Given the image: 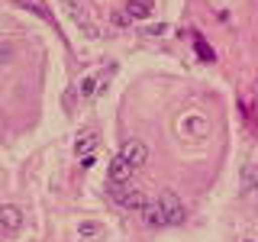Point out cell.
Listing matches in <instances>:
<instances>
[{"mask_svg":"<svg viewBox=\"0 0 258 242\" xmlns=\"http://www.w3.org/2000/svg\"><path fill=\"white\" fill-rule=\"evenodd\" d=\"M158 207H161V213H165L168 226L184 223V204H181V197H177L174 191H161L158 194Z\"/></svg>","mask_w":258,"mask_h":242,"instance_id":"2","label":"cell"},{"mask_svg":"<svg viewBox=\"0 0 258 242\" xmlns=\"http://www.w3.org/2000/svg\"><path fill=\"white\" fill-rule=\"evenodd\" d=\"M119 155H123L133 168H139V165L149 161V149H145V142H139V139H129L123 149H119Z\"/></svg>","mask_w":258,"mask_h":242,"instance_id":"5","label":"cell"},{"mask_svg":"<svg viewBox=\"0 0 258 242\" xmlns=\"http://www.w3.org/2000/svg\"><path fill=\"white\" fill-rule=\"evenodd\" d=\"M110 197L116 200L119 207H129V210H145L149 207V200H145V194L142 191H136V188H126V184H116V181H110Z\"/></svg>","mask_w":258,"mask_h":242,"instance_id":"1","label":"cell"},{"mask_svg":"<svg viewBox=\"0 0 258 242\" xmlns=\"http://www.w3.org/2000/svg\"><path fill=\"white\" fill-rule=\"evenodd\" d=\"M197 52H200V58H204V62H213V48H210V45H204L200 39H197Z\"/></svg>","mask_w":258,"mask_h":242,"instance_id":"12","label":"cell"},{"mask_svg":"<svg viewBox=\"0 0 258 242\" xmlns=\"http://www.w3.org/2000/svg\"><path fill=\"white\" fill-rule=\"evenodd\" d=\"M100 232H103V226L94 223V220H84L78 226V236H84V239H94V236H100Z\"/></svg>","mask_w":258,"mask_h":242,"instance_id":"9","label":"cell"},{"mask_svg":"<svg viewBox=\"0 0 258 242\" xmlns=\"http://www.w3.org/2000/svg\"><path fill=\"white\" fill-rule=\"evenodd\" d=\"M91 149H94V133H84V136H81V142H78V155H87Z\"/></svg>","mask_w":258,"mask_h":242,"instance_id":"10","label":"cell"},{"mask_svg":"<svg viewBox=\"0 0 258 242\" xmlns=\"http://www.w3.org/2000/svg\"><path fill=\"white\" fill-rule=\"evenodd\" d=\"M142 216H145V223H149V226H168V220H165V213H161L158 204H149V207L142 210Z\"/></svg>","mask_w":258,"mask_h":242,"instance_id":"8","label":"cell"},{"mask_svg":"<svg viewBox=\"0 0 258 242\" xmlns=\"http://www.w3.org/2000/svg\"><path fill=\"white\" fill-rule=\"evenodd\" d=\"M61 4H64V10H68V16H71V20H75L78 26L84 29V36H87V39H97V26L91 23V16L84 13V7H81V0H61Z\"/></svg>","mask_w":258,"mask_h":242,"instance_id":"3","label":"cell"},{"mask_svg":"<svg viewBox=\"0 0 258 242\" xmlns=\"http://www.w3.org/2000/svg\"><path fill=\"white\" fill-rule=\"evenodd\" d=\"M0 229L4 232H20L23 229V210L13 207V204L0 207Z\"/></svg>","mask_w":258,"mask_h":242,"instance_id":"4","label":"cell"},{"mask_svg":"<svg viewBox=\"0 0 258 242\" xmlns=\"http://www.w3.org/2000/svg\"><path fill=\"white\" fill-rule=\"evenodd\" d=\"M97 94V78H84L81 81V97H94Z\"/></svg>","mask_w":258,"mask_h":242,"instance_id":"11","label":"cell"},{"mask_svg":"<svg viewBox=\"0 0 258 242\" xmlns=\"http://www.w3.org/2000/svg\"><path fill=\"white\" fill-rule=\"evenodd\" d=\"M126 13L133 16V20H149L152 4H149V0H129V4H126Z\"/></svg>","mask_w":258,"mask_h":242,"instance_id":"7","label":"cell"},{"mask_svg":"<svg viewBox=\"0 0 258 242\" xmlns=\"http://www.w3.org/2000/svg\"><path fill=\"white\" fill-rule=\"evenodd\" d=\"M133 171H136V168L129 165V161H126L123 155H116V158L110 161V181H116V184H129Z\"/></svg>","mask_w":258,"mask_h":242,"instance_id":"6","label":"cell"}]
</instances>
